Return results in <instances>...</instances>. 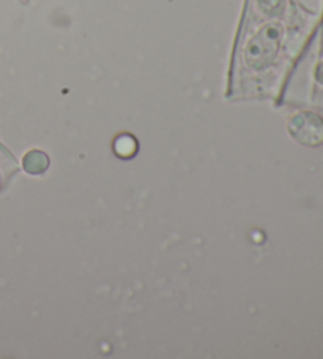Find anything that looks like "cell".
I'll use <instances>...</instances> for the list:
<instances>
[{"mask_svg":"<svg viewBox=\"0 0 323 359\" xmlns=\"http://www.w3.org/2000/svg\"><path fill=\"white\" fill-rule=\"evenodd\" d=\"M290 132L296 140L308 142L309 144L310 138L323 135V127H322L320 119H317L314 114L304 113V114H298L296 117L292 119Z\"/></svg>","mask_w":323,"mask_h":359,"instance_id":"6da1fadb","label":"cell"},{"mask_svg":"<svg viewBox=\"0 0 323 359\" xmlns=\"http://www.w3.org/2000/svg\"><path fill=\"white\" fill-rule=\"evenodd\" d=\"M0 187H2V177H0Z\"/></svg>","mask_w":323,"mask_h":359,"instance_id":"277c9868","label":"cell"},{"mask_svg":"<svg viewBox=\"0 0 323 359\" xmlns=\"http://www.w3.org/2000/svg\"><path fill=\"white\" fill-rule=\"evenodd\" d=\"M49 166V158L46 154L40 151H32L29 152L26 157H24V168L30 175H41L45 172Z\"/></svg>","mask_w":323,"mask_h":359,"instance_id":"7a4b0ae2","label":"cell"},{"mask_svg":"<svg viewBox=\"0 0 323 359\" xmlns=\"http://www.w3.org/2000/svg\"><path fill=\"white\" fill-rule=\"evenodd\" d=\"M114 151L120 158H129L138 152V142L131 135H120L114 141Z\"/></svg>","mask_w":323,"mask_h":359,"instance_id":"3957f363","label":"cell"}]
</instances>
